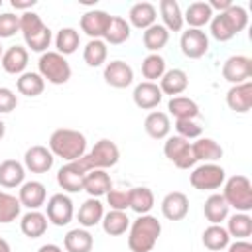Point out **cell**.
Masks as SVG:
<instances>
[{
    "label": "cell",
    "instance_id": "cell-1",
    "mask_svg": "<svg viewBox=\"0 0 252 252\" xmlns=\"http://www.w3.org/2000/svg\"><path fill=\"white\" fill-rule=\"evenodd\" d=\"M51 154L65 161H75L85 156L87 152V138L79 130L73 128H57L47 142Z\"/></svg>",
    "mask_w": 252,
    "mask_h": 252
},
{
    "label": "cell",
    "instance_id": "cell-2",
    "mask_svg": "<svg viewBox=\"0 0 252 252\" xmlns=\"http://www.w3.org/2000/svg\"><path fill=\"white\" fill-rule=\"evenodd\" d=\"M161 234V222L148 215H140L128 228V248L132 252H150Z\"/></svg>",
    "mask_w": 252,
    "mask_h": 252
},
{
    "label": "cell",
    "instance_id": "cell-3",
    "mask_svg": "<svg viewBox=\"0 0 252 252\" xmlns=\"http://www.w3.org/2000/svg\"><path fill=\"white\" fill-rule=\"evenodd\" d=\"M209 26H211V35L217 41H228L248 26V14L242 6L232 4L226 12L213 16Z\"/></svg>",
    "mask_w": 252,
    "mask_h": 252
},
{
    "label": "cell",
    "instance_id": "cell-4",
    "mask_svg": "<svg viewBox=\"0 0 252 252\" xmlns=\"http://www.w3.org/2000/svg\"><path fill=\"white\" fill-rule=\"evenodd\" d=\"M20 32L24 35L26 45L37 53H45L53 39L51 30L43 24L41 16L35 12H24L20 16Z\"/></svg>",
    "mask_w": 252,
    "mask_h": 252
},
{
    "label": "cell",
    "instance_id": "cell-5",
    "mask_svg": "<svg viewBox=\"0 0 252 252\" xmlns=\"http://www.w3.org/2000/svg\"><path fill=\"white\" fill-rule=\"evenodd\" d=\"M224 191L222 197L228 207L236 209V213H248L252 211V183L246 175H232L224 179Z\"/></svg>",
    "mask_w": 252,
    "mask_h": 252
},
{
    "label": "cell",
    "instance_id": "cell-6",
    "mask_svg": "<svg viewBox=\"0 0 252 252\" xmlns=\"http://www.w3.org/2000/svg\"><path fill=\"white\" fill-rule=\"evenodd\" d=\"M37 73L51 85H65L71 79V65L61 53L45 51L37 59Z\"/></svg>",
    "mask_w": 252,
    "mask_h": 252
},
{
    "label": "cell",
    "instance_id": "cell-7",
    "mask_svg": "<svg viewBox=\"0 0 252 252\" xmlns=\"http://www.w3.org/2000/svg\"><path fill=\"white\" fill-rule=\"evenodd\" d=\"M91 169H93V165L85 154L83 158H79L75 161H67L65 165L59 167L57 183L67 193H79V191H83V179Z\"/></svg>",
    "mask_w": 252,
    "mask_h": 252
},
{
    "label": "cell",
    "instance_id": "cell-8",
    "mask_svg": "<svg viewBox=\"0 0 252 252\" xmlns=\"http://www.w3.org/2000/svg\"><path fill=\"white\" fill-rule=\"evenodd\" d=\"M224 179H226V171L219 163H201L193 167L189 175L191 185L199 191H215L224 183Z\"/></svg>",
    "mask_w": 252,
    "mask_h": 252
},
{
    "label": "cell",
    "instance_id": "cell-9",
    "mask_svg": "<svg viewBox=\"0 0 252 252\" xmlns=\"http://www.w3.org/2000/svg\"><path fill=\"white\" fill-rule=\"evenodd\" d=\"M163 154L179 169H189L197 163L189 140H185L181 136H167L165 144H163Z\"/></svg>",
    "mask_w": 252,
    "mask_h": 252
},
{
    "label": "cell",
    "instance_id": "cell-10",
    "mask_svg": "<svg viewBox=\"0 0 252 252\" xmlns=\"http://www.w3.org/2000/svg\"><path fill=\"white\" fill-rule=\"evenodd\" d=\"M45 217L51 224L55 226H65L73 220L75 217V207H73V201L69 195L65 193H55L47 199V205H45Z\"/></svg>",
    "mask_w": 252,
    "mask_h": 252
},
{
    "label": "cell",
    "instance_id": "cell-11",
    "mask_svg": "<svg viewBox=\"0 0 252 252\" xmlns=\"http://www.w3.org/2000/svg\"><path fill=\"white\" fill-rule=\"evenodd\" d=\"M87 158H89L93 169H108V167H112V165L118 163L120 150H118V146L112 140L102 138V140H98L91 148V152L87 154Z\"/></svg>",
    "mask_w": 252,
    "mask_h": 252
},
{
    "label": "cell",
    "instance_id": "cell-12",
    "mask_svg": "<svg viewBox=\"0 0 252 252\" xmlns=\"http://www.w3.org/2000/svg\"><path fill=\"white\" fill-rule=\"evenodd\" d=\"M181 53L189 59H199L209 51V35L203 30L187 28L179 37Z\"/></svg>",
    "mask_w": 252,
    "mask_h": 252
},
{
    "label": "cell",
    "instance_id": "cell-13",
    "mask_svg": "<svg viewBox=\"0 0 252 252\" xmlns=\"http://www.w3.org/2000/svg\"><path fill=\"white\" fill-rule=\"evenodd\" d=\"M222 77L232 85H240V83L250 81L252 59L246 55H230L222 65Z\"/></svg>",
    "mask_w": 252,
    "mask_h": 252
},
{
    "label": "cell",
    "instance_id": "cell-14",
    "mask_svg": "<svg viewBox=\"0 0 252 252\" xmlns=\"http://www.w3.org/2000/svg\"><path fill=\"white\" fill-rule=\"evenodd\" d=\"M53 161H55V156L47 146L35 144L28 148L24 154V167L32 173H47L53 167Z\"/></svg>",
    "mask_w": 252,
    "mask_h": 252
},
{
    "label": "cell",
    "instance_id": "cell-15",
    "mask_svg": "<svg viewBox=\"0 0 252 252\" xmlns=\"http://www.w3.org/2000/svg\"><path fill=\"white\" fill-rule=\"evenodd\" d=\"M110 20L112 16L104 10H89L81 16L79 26H81V32H85L91 39H102Z\"/></svg>",
    "mask_w": 252,
    "mask_h": 252
},
{
    "label": "cell",
    "instance_id": "cell-16",
    "mask_svg": "<svg viewBox=\"0 0 252 252\" xmlns=\"http://www.w3.org/2000/svg\"><path fill=\"white\" fill-rule=\"evenodd\" d=\"M102 77H104L106 85H110L114 89H126L134 83V69L126 61L114 59V61L104 65Z\"/></svg>",
    "mask_w": 252,
    "mask_h": 252
},
{
    "label": "cell",
    "instance_id": "cell-17",
    "mask_svg": "<svg viewBox=\"0 0 252 252\" xmlns=\"http://www.w3.org/2000/svg\"><path fill=\"white\" fill-rule=\"evenodd\" d=\"M18 201L30 211H39V207H43L47 201V189L41 181H24L18 191Z\"/></svg>",
    "mask_w": 252,
    "mask_h": 252
},
{
    "label": "cell",
    "instance_id": "cell-18",
    "mask_svg": "<svg viewBox=\"0 0 252 252\" xmlns=\"http://www.w3.org/2000/svg\"><path fill=\"white\" fill-rule=\"evenodd\" d=\"M132 98H134V104L142 110H152L156 108L161 98H163V93L159 89L158 83H150V81H142L134 87V93H132Z\"/></svg>",
    "mask_w": 252,
    "mask_h": 252
},
{
    "label": "cell",
    "instance_id": "cell-19",
    "mask_svg": "<svg viewBox=\"0 0 252 252\" xmlns=\"http://www.w3.org/2000/svg\"><path fill=\"white\" fill-rule=\"evenodd\" d=\"M226 104L230 110L244 114L252 108V83H240V85H232L226 93Z\"/></svg>",
    "mask_w": 252,
    "mask_h": 252
},
{
    "label": "cell",
    "instance_id": "cell-20",
    "mask_svg": "<svg viewBox=\"0 0 252 252\" xmlns=\"http://www.w3.org/2000/svg\"><path fill=\"white\" fill-rule=\"evenodd\" d=\"M161 213L167 220H181L189 213V199L181 191H171L161 201Z\"/></svg>",
    "mask_w": 252,
    "mask_h": 252
},
{
    "label": "cell",
    "instance_id": "cell-21",
    "mask_svg": "<svg viewBox=\"0 0 252 252\" xmlns=\"http://www.w3.org/2000/svg\"><path fill=\"white\" fill-rule=\"evenodd\" d=\"M28 61H30V53L24 45H12L8 47L4 53H2V69L10 75H22L28 67Z\"/></svg>",
    "mask_w": 252,
    "mask_h": 252
},
{
    "label": "cell",
    "instance_id": "cell-22",
    "mask_svg": "<svg viewBox=\"0 0 252 252\" xmlns=\"http://www.w3.org/2000/svg\"><path fill=\"white\" fill-rule=\"evenodd\" d=\"M112 189V179L106 173V169H91L83 179V191L89 193V197H102Z\"/></svg>",
    "mask_w": 252,
    "mask_h": 252
},
{
    "label": "cell",
    "instance_id": "cell-23",
    "mask_svg": "<svg viewBox=\"0 0 252 252\" xmlns=\"http://www.w3.org/2000/svg\"><path fill=\"white\" fill-rule=\"evenodd\" d=\"M144 130L150 138L154 140H163L169 136V130H171V120H169V114L167 112H161V110H152L146 120H144Z\"/></svg>",
    "mask_w": 252,
    "mask_h": 252
},
{
    "label": "cell",
    "instance_id": "cell-24",
    "mask_svg": "<svg viewBox=\"0 0 252 252\" xmlns=\"http://www.w3.org/2000/svg\"><path fill=\"white\" fill-rule=\"evenodd\" d=\"M156 18H158V10L150 2H138L128 12V24L138 30H148L150 26L156 24Z\"/></svg>",
    "mask_w": 252,
    "mask_h": 252
},
{
    "label": "cell",
    "instance_id": "cell-25",
    "mask_svg": "<svg viewBox=\"0 0 252 252\" xmlns=\"http://www.w3.org/2000/svg\"><path fill=\"white\" fill-rule=\"evenodd\" d=\"M26 179V167L18 159H4L0 161V185L6 189L20 187Z\"/></svg>",
    "mask_w": 252,
    "mask_h": 252
},
{
    "label": "cell",
    "instance_id": "cell-26",
    "mask_svg": "<svg viewBox=\"0 0 252 252\" xmlns=\"http://www.w3.org/2000/svg\"><path fill=\"white\" fill-rule=\"evenodd\" d=\"M187 87H189V77H187V73L183 69H169L159 79L161 93L169 94V96H179Z\"/></svg>",
    "mask_w": 252,
    "mask_h": 252
},
{
    "label": "cell",
    "instance_id": "cell-27",
    "mask_svg": "<svg viewBox=\"0 0 252 252\" xmlns=\"http://www.w3.org/2000/svg\"><path fill=\"white\" fill-rule=\"evenodd\" d=\"M47 217L41 211H28L26 215H22L20 219V230L24 232V236L28 238H39L45 234L47 230Z\"/></svg>",
    "mask_w": 252,
    "mask_h": 252
},
{
    "label": "cell",
    "instance_id": "cell-28",
    "mask_svg": "<svg viewBox=\"0 0 252 252\" xmlns=\"http://www.w3.org/2000/svg\"><path fill=\"white\" fill-rule=\"evenodd\" d=\"M191 150L195 159L203 163H215L217 159L222 158V148L213 138H197V142L191 144Z\"/></svg>",
    "mask_w": 252,
    "mask_h": 252
},
{
    "label": "cell",
    "instance_id": "cell-29",
    "mask_svg": "<svg viewBox=\"0 0 252 252\" xmlns=\"http://www.w3.org/2000/svg\"><path fill=\"white\" fill-rule=\"evenodd\" d=\"M104 217V205L94 199V197H89L81 207H79V213H77V219H79V224L83 228H91V226H96Z\"/></svg>",
    "mask_w": 252,
    "mask_h": 252
},
{
    "label": "cell",
    "instance_id": "cell-30",
    "mask_svg": "<svg viewBox=\"0 0 252 252\" xmlns=\"http://www.w3.org/2000/svg\"><path fill=\"white\" fill-rule=\"evenodd\" d=\"M167 110L175 120H195L199 116V104L189 96H171Z\"/></svg>",
    "mask_w": 252,
    "mask_h": 252
},
{
    "label": "cell",
    "instance_id": "cell-31",
    "mask_svg": "<svg viewBox=\"0 0 252 252\" xmlns=\"http://www.w3.org/2000/svg\"><path fill=\"white\" fill-rule=\"evenodd\" d=\"M228 211H230V207L226 205L222 193H213V195L205 201V205H203L205 219H207L211 224H220L222 220H226Z\"/></svg>",
    "mask_w": 252,
    "mask_h": 252
},
{
    "label": "cell",
    "instance_id": "cell-32",
    "mask_svg": "<svg viewBox=\"0 0 252 252\" xmlns=\"http://www.w3.org/2000/svg\"><path fill=\"white\" fill-rule=\"evenodd\" d=\"M159 14L163 20V28L167 32H181L183 28V12L175 0H161L159 2Z\"/></svg>",
    "mask_w": 252,
    "mask_h": 252
},
{
    "label": "cell",
    "instance_id": "cell-33",
    "mask_svg": "<svg viewBox=\"0 0 252 252\" xmlns=\"http://www.w3.org/2000/svg\"><path fill=\"white\" fill-rule=\"evenodd\" d=\"M215 12L209 8L207 2H191L183 14V22H187L189 28H197L201 30L203 26H207L213 20Z\"/></svg>",
    "mask_w": 252,
    "mask_h": 252
},
{
    "label": "cell",
    "instance_id": "cell-34",
    "mask_svg": "<svg viewBox=\"0 0 252 252\" xmlns=\"http://www.w3.org/2000/svg\"><path fill=\"white\" fill-rule=\"evenodd\" d=\"M93 244V234L87 228H71L63 238V246L67 252H91Z\"/></svg>",
    "mask_w": 252,
    "mask_h": 252
},
{
    "label": "cell",
    "instance_id": "cell-35",
    "mask_svg": "<svg viewBox=\"0 0 252 252\" xmlns=\"http://www.w3.org/2000/svg\"><path fill=\"white\" fill-rule=\"evenodd\" d=\"M16 89L24 96H39L43 93V89H45V81L35 71H24L16 79Z\"/></svg>",
    "mask_w": 252,
    "mask_h": 252
},
{
    "label": "cell",
    "instance_id": "cell-36",
    "mask_svg": "<svg viewBox=\"0 0 252 252\" xmlns=\"http://www.w3.org/2000/svg\"><path fill=\"white\" fill-rule=\"evenodd\" d=\"M130 195V209L138 215H148L156 203L154 191L150 187H132L128 189Z\"/></svg>",
    "mask_w": 252,
    "mask_h": 252
},
{
    "label": "cell",
    "instance_id": "cell-37",
    "mask_svg": "<svg viewBox=\"0 0 252 252\" xmlns=\"http://www.w3.org/2000/svg\"><path fill=\"white\" fill-rule=\"evenodd\" d=\"M226 232L236 240H246L252 234V217L248 213H234L226 217Z\"/></svg>",
    "mask_w": 252,
    "mask_h": 252
},
{
    "label": "cell",
    "instance_id": "cell-38",
    "mask_svg": "<svg viewBox=\"0 0 252 252\" xmlns=\"http://www.w3.org/2000/svg\"><path fill=\"white\" fill-rule=\"evenodd\" d=\"M128 39H130V24L120 16H112V20H110V24H108V28L104 32L102 41L106 45L108 43L110 45H120V43L128 41Z\"/></svg>",
    "mask_w": 252,
    "mask_h": 252
},
{
    "label": "cell",
    "instance_id": "cell-39",
    "mask_svg": "<svg viewBox=\"0 0 252 252\" xmlns=\"http://www.w3.org/2000/svg\"><path fill=\"white\" fill-rule=\"evenodd\" d=\"M142 41H144V47H146L148 51L158 53L159 49H163V47L167 45V41H169V32H167L161 24L156 22L154 26H150L148 30H144Z\"/></svg>",
    "mask_w": 252,
    "mask_h": 252
},
{
    "label": "cell",
    "instance_id": "cell-40",
    "mask_svg": "<svg viewBox=\"0 0 252 252\" xmlns=\"http://www.w3.org/2000/svg\"><path fill=\"white\" fill-rule=\"evenodd\" d=\"M100 222H102V230L110 236H120L130 228V219H128L126 211H112L110 209L108 213H104Z\"/></svg>",
    "mask_w": 252,
    "mask_h": 252
},
{
    "label": "cell",
    "instance_id": "cell-41",
    "mask_svg": "<svg viewBox=\"0 0 252 252\" xmlns=\"http://www.w3.org/2000/svg\"><path fill=\"white\" fill-rule=\"evenodd\" d=\"M203 244L205 248L217 252V250H222L230 244V236L226 232L224 226L220 224H209L205 230H203Z\"/></svg>",
    "mask_w": 252,
    "mask_h": 252
},
{
    "label": "cell",
    "instance_id": "cell-42",
    "mask_svg": "<svg viewBox=\"0 0 252 252\" xmlns=\"http://www.w3.org/2000/svg\"><path fill=\"white\" fill-rule=\"evenodd\" d=\"M81 45V35L75 28H61L55 35V47H57V53H61L63 57L65 55H71L79 49Z\"/></svg>",
    "mask_w": 252,
    "mask_h": 252
},
{
    "label": "cell",
    "instance_id": "cell-43",
    "mask_svg": "<svg viewBox=\"0 0 252 252\" xmlns=\"http://www.w3.org/2000/svg\"><path fill=\"white\" fill-rule=\"evenodd\" d=\"M108 57V45L102 39H89V43L83 47V59L89 67H100L106 63Z\"/></svg>",
    "mask_w": 252,
    "mask_h": 252
},
{
    "label": "cell",
    "instance_id": "cell-44",
    "mask_svg": "<svg viewBox=\"0 0 252 252\" xmlns=\"http://www.w3.org/2000/svg\"><path fill=\"white\" fill-rule=\"evenodd\" d=\"M165 71H167L165 69V59L159 53H150L142 59V75L150 83H156L158 79H161Z\"/></svg>",
    "mask_w": 252,
    "mask_h": 252
},
{
    "label": "cell",
    "instance_id": "cell-45",
    "mask_svg": "<svg viewBox=\"0 0 252 252\" xmlns=\"http://www.w3.org/2000/svg\"><path fill=\"white\" fill-rule=\"evenodd\" d=\"M20 209H22V205H20L16 195L0 191V222L2 224L14 222L20 217Z\"/></svg>",
    "mask_w": 252,
    "mask_h": 252
},
{
    "label": "cell",
    "instance_id": "cell-46",
    "mask_svg": "<svg viewBox=\"0 0 252 252\" xmlns=\"http://www.w3.org/2000/svg\"><path fill=\"white\" fill-rule=\"evenodd\" d=\"M18 32H20V16H16L12 12L0 14V39L12 37Z\"/></svg>",
    "mask_w": 252,
    "mask_h": 252
},
{
    "label": "cell",
    "instance_id": "cell-47",
    "mask_svg": "<svg viewBox=\"0 0 252 252\" xmlns=\"http://www.w3.org/2000/svg\"><path fill=\"white\" fill-rule=\"evenodd\" d=\"M175 130H177V136L185 140H197L203 134V126L197 124L195 120H175Z\"/></svg>",
    "mask_w": 252,
    "mask_h": 252
},
{
    "label": "cell",
    "instance_id": "cell-48",
    "mask_svg": "<svg viewBox=\"0 0 252 252\" xmlns=\"http://www.w3.org/2000/svg\"><path fill=\"white\" fill-rule=\"evenodd\" d=\"M106 203L112 211H126L130 209V195L124 189H110L106 193Z\"/></svg>",
    "mask_w": 252,
    "mask_h": 252
},
{
    "label": "cell",
    "instance_id": "cell-49",
    "mask_svg": "<svg viewBox=\"0 0 252 252\" xmlns=\"http://www.w3.org/2000/svg\"><path fill=\"white\" fill-rule=\"evenodd\" d=\"M16 106H18L16 93L8 87H0V114H8V112L16 110Z\"/></svg>",
    "mask_w": 252,
    "mask_h": 252
},
{
    "label": "cell",
    "instance_id": "cell-50",
    "mask_svg": "<svg viewBox=\"0 0 252 252\" xmlns=\"http://www.w3.org/2000/svg\"><path fill=\"white\" fill-rule=\"evenodd\" d=\"M226 248H228V252H252V242H248V240H234Z\"/></svg>",
    "mask_w": 252,
    "mask_h": 252
},
{
    "label": "cell",
    "instance_id": "cell-51",
    "mask_svg": "<svg viewBox=\"0 0 252 252\" xmlns=\"http://www.w3.org/2000/svg\"><path fill=\"white\" fill-rule=\"evenodd\" d=\"M207 4H209V8H211L213 12L217 10V12L220 14V12H226V10L232 6V0H209Z\"/></svg>",
    "mask_w": 252,
    "mask_h": 252
},
{
    "label": "cell",
    "instance_id": "cell-52",
    "mask_svg": "<svg viewBox=\"0 0 252 252\" xmlns=\"http://www.w3.org/2000/svg\"><path fill=\"white\" fill-rule=\"evenodd\" d=\"M10 4H12V8H16V10L30 12V10H32V8L37 4V0H12Z\"/></svg>",
    "mask_w": 252,
    "mask_h": 252
},
{
    "label": "cell",
    "instance_id": "cell-53",
    "mask_svg": "<svg viewBox=\"0 0 252 252\" xmlns=\"http://www.w3.org/2000/svg\"><path fill=\"white\" fill-rule=\"evenodd\" d=\"M37 252H63V248L57 244H43V246H39Z\"/></svg>",
    "mask_w": 252,
    "mask_h": 252
},
{
    "label": "cell",
    "instance_id": "cell-54",
    "mask_svg": "<svg viewBox=\"0 0 252 252\" xmlns=\"http://www.w3.org/2000/svg\"><path fill=\"white\" fill-rule=\"evenodd\" d=\"M0 252H12L10 242H8L6 238H2V236H0Z\"/></svg>",
    "mask_w": 252,
    "mask_h": 252
},
{
    "label": "cell",
    "instance_id": "cell-55",
    "mask_svg": "<svg viewBox=\"0 0 252 252\" xmlns=\"http://www.w3.org/2000/svg\"><path fill=\"white\" fill-rule=\"evenodd\" d=\"M4 134H6V124H4L2 120H0V140L4 138Z\"/></svg>",
    "mask_w": 252,
    "mask_h": 252
},
{
    "label": "cell",
    "instance_id": "cell-56",
    "mask_svg": "<svg viewBox=\"0 0 252 252\" xmlns=\"http://www.w3.org/2000/svg\"><path fill=\"white\" fill-rule=\"evenodd\" d=\"M2 53H4V49H2V43H0V59H2Z\"/></svg>",
    "mask_w": 252,
    "mask_h": 252
},
{
    "label": "cell",
    "instance_id": "cell-57",
    "mask_svg": "<svg viewBox=\"0 0 252 252\" xmlns=\"http://www.w3.org/2000/svg\"><path fill=\"white\" fill-rule=\"evenodd\" d=\"M2 4H4V2H2V0H0V8H2Z\"/></svg>",
    "mask_w": 252,
    "mask_h": 252
}]
</instances>
